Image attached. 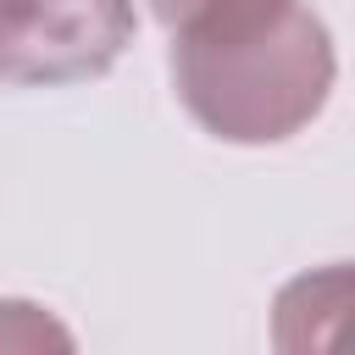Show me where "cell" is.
Listing matches in <instances>:
<instances>
[{"label": "cell", "mask_w": 355, "mask_h": 355, "mask_svg": "<svg viewBox=\"0 0 355 355\" xmlns=\"http://www.w3.org/2000/svg\"><path fill=\"white\" fill-rule=\"evenodd\" d=\"M172 83L205 133L277 144L327 105L333 39L305 0H255L178 28Z\"/></svg>", "instance_id": "1"}, {"label": "cell", "mask_w": 355, "mask_h": 355, "mask_svg": "<svg viewBox=\"0 0 355 355\" xmlns=\"http://www.w3.org/2000/svg\"><path fill=\"white\" fill-rule=\"evenodd\" d=\"M133 0H0V83L100 78L133 44Z\"/></svg>", "instance_id": "2"}, {"label": "cell", "mask_w": 355, "mask_h": 355, "mask_svg": "<svg viewBox=\"0 0 355 355\" xmlns=\"http://www.w3.org/2000/svg\"><path fill=\"white\" fill-rule=\"evenodd\" d=\"M344 311H349V272L344 266L294 277L272 311L277 355H338L344 349Z\"/></svg>", "instance_id": "3"}, {"label": "cell", "mask_w": 355, "mask_h": 355, "mask_svg": "<svg viewBox=\"0 0 355 355\" xmlns=\"http://www.w3.org/2000/svg\"><path fill=\"white\" fill-rule=\"evenodd\" d=\"M0 355H78L55 311L33 300H0Z\"/></svg>", "instance_id": "4"}, {"label": "cell", "mask_w": 355, "mask_h": 355, "mask_svg": "<svg viewBox=\"0 0 355 355\" xmlns=\"http://www.w3.org/2000/svg\"><path fill=\"white\" fill-rule=\"evenodd\" d=\"M239 6H255V0H150V11L178 33L189 22H205V17H222V11H239Z\"/></svg>", "instance_id": "5"}]
</instances>
